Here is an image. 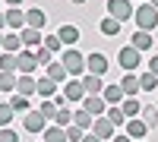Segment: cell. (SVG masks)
<instances>
[{
  "label": "cell",
  "mask_w": 158,
  "mask_h": 142,
  "mask_svg": "<svg viewBox=\"0 0 158 142\" xmlns=\"http://www.w3.org/2000/svg\"><path fill=\"white\" fill-rule=\"evenodd\" d=\"M0 51H3V32H0Z\"/></svg>",
  "instance_id": "47"
},
{
  "label": "cell",
  "mask_w": 158,
  "mask_h": 142,
  "mask_svg": "<svg viewBox=\"0 0 158 142\" xmlns=\"http://www.w3.org/2000/svg\"><path fill=\"white\" fill-rule=\"evenodd\" d=\"M101 98L108 101V108H120L123 101H127V95H123V88H120V82H117V85H104V92H101Z\"/></svg>",
  "instance_id": "10"
},
{
  "label": "cell",
  "mask_w": 158,
  "mask_h": 142,
  "mask_svg": "<svg viewBox=\"0 0 158 142\" xmlns=\"http://www.w3.org/2000/svg\"><path fill=\"white\" fill-rule=\"evenodd\" d=\"M149 3H152V6H155V10H158V0H149Z\"/></svg>",
  "instance_id": "48"
},
{
  "label": "cell",
  "mask_w": 158,
  "mask_h": 142,
  "mask_svg": "<svg viewBox=\"0 0 158 142\" xmlns=\"http://www.w3.org/2000/svg\"><path fill=\"white\" fill-rule=\"evenodd\" d=\"M41 136H44V142H67V130H60V126H48Z\"/></svg>",
  "instance_id": "29"
},
{
  "label": "cell",
  "mask_w": 158,
  "mask_h": 142,
  "mask_svg": "<svg viewBox=\"0 0 158 142\" xmlns=\"http://www.w3.org/2000/svg\"><path fill=\"white\" fill-rule=\"evenodd\" d=\"M57 111H60V108H57V104H54V101H51V98H48V101H41V104H38V114H41L44 120H54V117H57Z\"/></svg>",
  "instance_id": "30"
},
{
  "label": "cell",
  "mask_w": 158,
  "mask_h": 142,
  "mask_svg": "<svg viewBox=\"0 0 158 142\" xmlns=\"http://www.w3.org/2000/svg\"><path fill=\"white\" fill-rule=\"evenodd\" d=\"M60 63H63V70H67L70 76H79V79L89 73V70H85V57L79 54L76 47H67V51H63V60H60Z\"/></svg>",
  "instance_id": "2"
},
{
  "label": "cell",
  "mask_w": 158,
  "mask_h": 142,
  "mask_svg": "<svg viewBox=\"0 0 158 142\" xmlns=\"http://www.w3.org/2000/svg\"><path fill=\"white\" fill-rule=\"evenodd\" d=\"M22 51H25V44H22V35L19 32L3 35V54H22Z\"/></svg>",
  "instance_id": "15"
},
{
  "label": "cell",
  "mask_w": 158,
  "mask_h": 142,
  "mask_svg": "<svg viewBox=\"0 0 158 142\" xmlns=\"http://www.w3.org/2000/svg\"><path fill=\"white\" fill-rule=\"evenodd\" d=\"M114 130L117 126L108 120V117H95V126H92V136H98V139H114Z\"/></svg>",
  "instance_id": "14"
},
{
  "label": "cell",
  "mask_w": 158,
  "mask_h": 142,
  "mask_svg": "<svg viewBox=\"0 0 158 142\" xmlns=\"http://www.w3.org/2000/svg\"><path fill=\"white\" fill-rule=\"evenodd\" d=\"M38 142H44V139H38Z\"/></svg>",
  "instance_id": "50"
},
{
  "label": "cell",
  "mask_w": 158,
  "mask_h": 142,
  "mask_svg": "<svg viewBox=\"0 0 158 142\" xmlns=\"http://www.w3.org/2000/svg\"><path fill=\"white\" fill-rule=\"evenodd\" d=\"M0 73H16V54H0Z\"/></svg>",
  "instance_id": "35"
},
{
  "label": "cell",
  "mask_w": 158,
  "mask_h": 142,
  "mask_svg": "<svg viewBox=\"0 0 158 142\" xmlns=\"http://www.w3.org/2000/svg\"><path fill=\"white\" fill-rule=\"evenodd\" d=\"M6 13V29L10 32H22L25 29V13L19 10V6H10V10H3Z\"/></svg>",
  "instance_id": "11"
},
{
  "label": "cell",
  "mask_w": 158,
  "mask_h": 142,
  "mask_svg": "<svg viewBox=\"0 0 158 142\" xmlns=\"http://www.w3.org/2000/svg\"><path fill=\"white\" fill-rule=\"evenodd\" d=\"M104 117H108L114 126H127V114H123L120 108H108V114H104Z\"/></svg>",
  "instance_id": "34"
},
{
  "label": "cell",
  "mask_w": 158,
  "mask_h": 142,
  "mask_svg": "<svg viewBox=\"0 0 158 142\" xmlns=\"http://www.w3.org/2000/svg\"><path fill=\"white\" fill-rule=\"evenodd\" d=\"M41 63H38V57H35V51H29L25 47L22 54H16V70H19V76H32Z\"/></svg>",
  "instance_id": "5"
},
{
  "label": "cell",
  "mask_w": 158,
  "mask_h": 142,
  "mask_svg": "<svg viewBox=\"0 0 158 142\" xmlns=\"http://www.w3.org/2000/svg\"><path fill=\"white\" fill-rule=\"evenodd\" d=\"M152 44H155L152 32H139V29H136V35H133V47H136V51H142V54H146V51H152Z\"/></svg>",
  "instance_id": "21"
},
{
  "label": "cell",
  "mask_w": 158,
  "mask_h": 142,
  "mask_svg": "<svg viewBox=\"0 0 158 142\" xmlns=\"http://www.w3.org/2000/svg\"><path fill=\"white\" fill-rule=\"evenodd\" d=\"M25 25L29 29H38V32H44V25H48V13L41 6H32V10H25Z\"/></svg>",
  "instance_id": "8"
},
{
  "label": "cell",
  "mask_w": 158,
  "mask_h": 142,
  "mask_svg": "<svg viewBox=\"0 0 158 142\" xmlns=\"http://www.w3.org/2000/svg\"><path fill=\"white\" fill-rule=\"evenodd\" d=\"M133 22H136L139 32H152L155 25H158V10L152 3H139V10L133 13Z\"/></svg>",
  "instance_id": "1"
},
{
  "label": "cell",
  "mask_w": 158,
  "mask_h": 142,
  "mask_svg": "<svg viewBox=\"0 0 158 142\" xmlns=\"http://www.w3.org/2000/svg\"><path fill=\"white\" fill-rule=\"evenodd\" d=\"M67 76H70V73L63 70V63H60V60H57V63H51V67H48V79H54L57 85H63V82H70Z\"/></svg>",
  "instance_id": "23"
},
{
  "label": "cell",
  "mask_w": 158,
  "mask_h": 142,
  "mask_svg": "<svg viewBox=\"0 0 158 142\" xmlns=\"http://www.w3.org/2000/svg\"><path fill=\"white\" fill-rule=\"evenodd\" d=\"M70 3H76V6H79V3H89V0H70Z\"/></svg>",
  "instance_id": "46"
},
{
  "label": "cell",
  "mask_w": 158,
  "mask_h": 142,
  "mask_svg": "<svg viewBox=\"0 0 158 142\" xmlns=\"http://www.w3.org/2000/svg\"><path fill=\"white\" fill-rule=\"evenodd\" d=\"M13 114H16V111H13L10 104H0V130H3V126H10V123H13Z\"/></svg>",
  "instance_id": "37"
},
{
  "label": "cell",
  "mask_w": 158,
  "mask_h": 142,
  "mask_svg": "<svg viewBox=\"0 0 158 142\" xmlns=\"http://www.w3.org/2000/svg\"><path fill=\"white\" fill-rule=\"evenodd\" d=\"M82 111H89L92 117H104V114H108V101L101 95H85L82 98Z\"/></svg>",
  "instance_id": "7"
},
{
  "label": "cell",
  "mask_w": 158,
  "mask_h": 142,
  "mask_svg": "<svg viewBox=\"0 0 158 142\" xmlns=\"http://www.w3.org/2000/svg\"><path fill=\"white\" fill-rule=\"evenodd\" d=\"M139 88H142V92H155V88H158V76H152V73H139Z\"/></svg>",
  "instance_id": "31"
},
{
  "label": "cell",
  "mask_w": 158,
  "mask_h": 142,
  "mask_svg": "<svg viewBox=\"0 0 158 142\" xmlns=\"http://www.w3.org/2000/svg\"><path fill=\"white\" fill-rule=\"evenodd\" d=\"M82 142H104V139H98V136H92V133H85V139Z\"/></svg>",
  "instance_id": "43"
},
{
  "label": "cell",
  "mask_w": 158,
  "mask_h": 142,
  "mask_svg": "<svg viewBox=\"0 0 158 142\" xmlns=\"http://www.w3.org/2000/svg\"><path fill=\"white\" fill-rule=\"evenodd\" d=\"M57 38H60L63 44H76V41H79V29L67 22V25H60V29H57Z\"/></svg>",
  "instance_id": "22"
},
{
  "label": "cell",
  "mask_w": 158,
  "mask_h": 142,
  "mask_svg": "<svg viewBox=\"0 0 158 142\" xmlns=\"http://www.w3.org/2000/svg\"><path fill=\"white\" fill-rule=\"evenodd\" d=\"M22 126H25L29 133H44V130H48V120H44L38 111H29V114H25V120H22Z\"/></svg>",
  "instance_id": "12"
},
{
  "label": "cell",
  "mask_w": 158,
  "mask_h": 142,
  "mask_svg": "<svg viewBox=\"0 0 158 142\" xmlns=\"http://www.w3.org/2000/svg\"><path fill=\"white\" fill-rule=\"evenodd\" d=\"M16 82H19L16 73H0V92H16Z\"/></svg>",
  "instance_id": "28"
},
{
  "label": "cell",
  "mask_w": 158,
  "mask_h": 142,
  "mask_svg": "<svg viewBox=\"0 0 158 142\" xmlns=\"http://www.w3.org/2000/svg\"><path fill=\"white\" fill-rule=\"evenodd\" d=\"M16 95H25V98L38 95V79H35V76H19V82H16Z\"/></svg>",
  "instance_id": "16"
},
{
  "label": "cell",
  "mask_w": 158,
  "mask_h": 142,
  "mask_svg": "<svg viewBox=\"0 0 158 142\" xmlns=\"http://www.w3.org/2000/svg\"><path fill=\"white\" fill-rule=\"evenodd\" d=\"M19 35H22V44L29 47V51H38V47L44 44V35L38 32V29H29V25H25V29H22Z\"/></svg>",
  "instance_id": "13"
},
{
  "label": "cell",
  "mask_w": 158,
  "mask_h": 142,
  "mask_svg": "<svg viewBox=\"0 0 158 142\" xmlns=\"http://www.w3.org/2000/svg\"><path fill=\"white\" fill-rule=\"evenodd\" d=\"M41 47H48V51H51V54H57V51L63 47V41H60V38H57V35H44V44H41Z\"/></svg>",
  "instance_id": "38"
},
{
  "label": "cell",
  "mask_w": 158,
  "mask_h": 142,
  "mask_svg": "<svg viewBox=\"0 0 158 142\" xmlns=\"http://www.w3.org/2000/svg\"><path fill=\"white\" fill-rule=\"evenodd\" d=\"M73 123H76V126H82V130L89 133L92 126H95V117H92L89 111H73Z\"/></svg>",
  "instance_id": "25"
},
{
  "label": "cell",
  "mask_w": 158,
  "mask_h": 142,
  "mask_svg": "<svg viewBox=\"0 0 158 142\" xmlns=\"http://www.w3.org/2000/svg\"><path fill=\"white\" fill-rule=\"evenodd\" d=\"M139 3H142V0H139Z\"/></svg>",
  "instance_id": "51"
},
{
  "label": "cell",
  "mask_w": 158,
  "mask_h": 142,
  "mask_svg": "<svg viewBox=\"0 0 158 142\" xmlns=\"http://www.w3.org/2000/svg\"><path fill=\"white\" fill-rule=\"evenodd\" d=\"M3 29H6V13L0 10V32H3Z\"/></svg>",
  "instance_id": "44"
},
{
  "label": "cell",
  "mask_w": 158,
  "mask_h": 142,
  "mask_svg": "<svg viewBox=\"0 0 158 142\" xmlns=\"http://www.w3.org/2000/svg\"><path fill=\"white\" fill-rule=\"evenodd\" d=\"M117 63H120L123 73H136L139 63H142V51H136L133 44H127V47H120V54H117Z\"/></svg>",
  "instance_id": "3"
},
{
  "label": "cell",
  "mask_w": 158,
  "mask_h": 142,
  "mask_svg": "<svg viewBox=\"0 0 158 142\" xmlns=\"http://www.w3.org/2000/svg\"><path fill=\"white\" fill-rule=\"evenodd\" d=\"M120 111L127 114V120H136L139 114H142V108H139V98H127L123 104H120Z\"/></svg>",
  "instance_id": "26"
},
{
  "label": "cell",
  "mask_w": 158,
  "mask_h": 142,
  "mask_svg": "<svg viewBox=\"0 0 158 142\" xmlns=\"http://www.w3.org/2000/svg\"><path fill=\"white\" fill-rule=\"evenodd\" d=\"M38 95H41L44 101H48V98H54V95H57V82H54V79H48V76H41V79H38Z\"/></svg>",
  "instance_id": "24"
},
{
  "label": "cell",
  "mask_w": 158,
  "mask_h": 142,
  "mask_svg": "<svg viewBox=\"0 0 158 142\" xmlns=\"http://www.w3.org/2000/svg\"><path fill=\"white\" fill-rule=\"evenodd\" d=\"M123 133L133 139V142H142V139H146V133H149V126H146V120H142V117H136V120H127Z\"/></svg>",
  "instance_id": "9"
},
{
  "label": "cell",
  "mask_w": 158,
  "mask_h": 142,
  "mask_svg": "<svg viewBox=\"0 0 158 142\" xmlns=\"http://www.w3.org/2000/svg\"><path fill=\"white\" fill-rule=\"evenodd\" d=\"M10 108L16 114H29V98H25V95H13L10 98Z\"/></svg>",
  "instance_id": "33"
},
{
  "label": "cell",
  "mask_w": 158,
  "mask_h": 142,
  "mask_svg": "<svg viewBox=\"0 0 158 142\" xmlns=\"http://www.w3.org/2000/svg\"><path fill=\"white\" fill-rule=\"evenodd\" d=\"M98 32H101L104 38H117V35H120V22L111 19V16H104V19L98 22Z\"/></svg>",
  "instance_id": "20"
},
{
  "label": "cell",
  "mask_w": 158,
  "mask_h": 142,
  "mask_svg": "<svg viewBox=\"0 0 158 142\" xmlns=\"http://www.w3.org/2000/svg\"><path fill=\"white\" fill-rule=\"evenodd\" d=\"M85 139V130H82V126H67V142H82Z\"/></svg>",
  "instance_id": "36"
},
{
  "label": "cell",
  "mask_w": 158,
  "mask_h": 142,
  "mask_svg": "<svg viewBox=\"0 0 158 142\" xmlns=\"http://www.w3.org/2000/svg\"><path fill=\"white\" fill-rule=\"evenodd\" d=\"M82 88H85V95H101V92H104V82H101V76L85 73V76H82Z\"/></svg>",
  "instance_id": "19"
},
{
  "label": "cell",
  "mask_w": 158,
  "mask_h": 142,
  "mask_svg": "<svg viewBox=\"0 0 158 142\" xmlns=\"http://www.w3.org/2000/svg\"><path fill=\"white\" fill-rule=\"evenodd\" d=\"M155 108H158V101H155Z\"/></svg>",
  "instance_id": "49"
},
{
  "label": "cell",
  "mask_w": 158,
  "mask_h": 142,
  "mask_svg": "<svg viewBox=\"0 0 158 142\" xmlns=\"http://www.w3.org/2000/svg\"><path fill=\"white\" fill-rule=\"evenodd\" d=\"M142 120H146L149 130H152V126H158V108H155V104H146V108H142Z\"/></svg>",
  "instance_id": "32"
},
{
  "label": "cell",
  "mask_w": 158,
  "mask_h": 142,
  "mask_svg": "<svg viewBox=\"0 0 158 142\" xmlns=\"http://www.w3.org/2000/svg\"><path fill=\"white\" fill-rule=\"evenodd\" d=\"M0 142H19V133L13 130V126H3V130H0Z\"/></svg>",
  "instance_id": "40"
},
{
  "label": "cell",
  "mask_w": 158,
  "mask_h": 142,
  "mask_svg": "<svg viewBox=\"0 0 158 142\" xmlns=\"http://www.w3.org/2000/svg\"><path fill=\"white\" fill-rule=\"evenodd\" d=\"M35 57H38V63H41V67H51V63H54V60H51L54 54H51L48 47H38V51H35Z\"/></svg>",
  "instance_id": "39"
},
{
  "label": "cell",
  "mask_w": 158,
  "mask_h": 142,
  "mask_svg": "<svg viewBox=\"0 0 158 142\" xmlns=\"http://www.w3.org/2000/svg\"><path fill=\"white\" fill-rule=\"evenodd\" d=\"M63 95H67V101H82V98H85L82 79H70V82H63Z\"/></svg>",
  "instance_id": "18"
},
{
  "label": "cell",
  "mask_w": 158,
  "mask_h": 142,
  "mask_svg": "<svg viewBox=\"0 0 158 142\" xmlns=\"http://www.w3.org/2000/svg\"><path fill=\"white\" fill-rule=\"evenodd\" d=\"M3 3H6V6H19L22 0H3Z\"/></svg>",
  "instance_id": "45"
},
{
  "label": "cell",
  "mask_w": 158,
  "mask_h": 142,
  "mask_svg": "<svg viewBox=\"0 0 158 142\" xmlns=\"http://www.w3.org/2000/svg\"><path fill=\"white\" fill-rule=\"evenodd\" d=\"M120 88H123V95L127 98H136L142 88H139V73H127L123 79H120Z\"/></svg>",
  "instance_id": "17"
},
{
  "label": "cell",
  "mask_w": 158,
  "mask_h": 142,
  "mask_svg": "<svg viewBox=\"0 0 158 142\" xmlns=\"http://www.w3.org/2000/svg\"><path fill=\"white\" fill-rule=\"evenodd\" d=\"M133 0H108V16L117 19V22H127V19H133Z\"/></svg>",
  "instance_id": "4"
},
{
  "label": "cell",
  "mask_w": 158,
  "mask_h": 142,
  "mask_svg": "<svg viewBox=\"0 0 158 142\" xmlns=\"http://www.w3.org/2000/svg\"><path fill=\"white\" fill-rule=\"evenodd\" d=\"M54 126H60V130L73 126V111H70V108H60V111H57V117H54Z\"/></svg>",
  "instance_id": "27"
},
{
  "label": "cell",
  "mask_w": 158,
  "mask_h": 142,
  "mask_svg": "<svg viewBox=\"0 0 158 142\" xmlns=\"http://www.w3.org/2000/svg\"><path fill=\"white\" fill-rule=\"evenodd\" d=\"M114 142H133V139H130L127 133H120V136H114Z\"/></svg>",
  "instance_id": "42"
},
{
  "label": "cell",
  "mask_w": 158,
  "mask_h": 142,
  "mask_svg": "<svg viewBox=\"0 0 158 142\" xmlns=\"http://www.w3.org/2000/svg\"><path fill=\"white\" fill-rule=\"evenodd\" d=\"M149 73H152V76H158V54L149 60Z\"/></svg>",
  "instance_id": "41"
},
{
  "label": "cell",
  "mask_w": 158,
  "mask_h": 142,
  "mask_svg": "<svg viewBox=\"0 0 158 142\" xmlns=\"http://www.w3.org/2000/svg\"><path fill=\"white\" fill-rule=\"evenodd\" d=\"M85 70H89L92 76H104V73L111 70V63H108V57H104L101 51H95V54L85 57Z\"/></svg>",
  "instance_id": "6"
}]
</instances>
